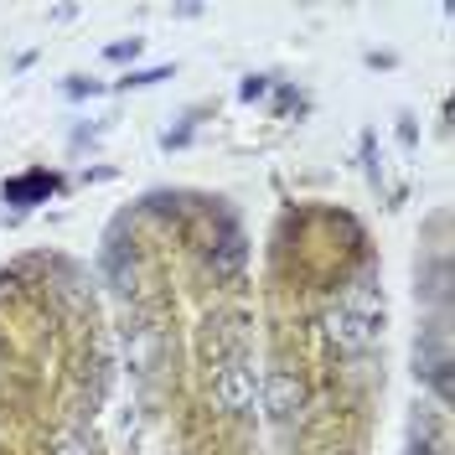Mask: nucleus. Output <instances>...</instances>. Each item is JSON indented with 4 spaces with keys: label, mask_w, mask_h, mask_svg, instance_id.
<instances>
[{
    "label": "nucleus",
    "mask_w": 455,
    "mask_h": 455,
    "mask_svg": "<svg viewBox=\"0 0 455 455\" xmlns=\"http://www.w3.org/2000/svg\"><path fill=\"white\" fill-rule=\"evenodd\" d=\"M57 187V176L47 171H31V176H16V181H5V202H16V207H31L36 197H47Z\"/></svg>",
    "instance_id": "20e7f679"
},
{
    "label": "nucleus",
    "mask_w": 455,
    "mask_h": 455,
    "mask_svg": "<svg viewBox=\"0 0 455 455\" xmlns=\"http://www.w3.org/2000/svg\"><path fill=\"white\" fill-rule=\"evenodd\" d=\"M88 93H99L93 78H73V84H68V99H88Z\"/></svg>",
    "instance_id": "1a4fd4ad"
},
{
    "label": "nucleus",
    "mask_w": 455,
    "mask_h": 455,
    "mask_svg": "<svg viewBox=\"0 0 455 455\" xmlns=\"http://www.w3.org/2000/svg\"><path fill=\"white\" fill-rule=\"evenodd\" d=\"M264 93H269V78H264V73H249V78L238 84V99H243V104H254V99H264Z\"/></svg>",
    "instance_id": "0eeeda50"
},
{
    "label": "nucleus",
    "mask_w": 455,
    "mask_h": 455,
    "mask_svg": "<svg viewBox=\"0 0 455 455\" xmlns=\"http://www.w3.org/2000/svg\"><path fill=\"white\" fill-rule=\"evenodd\" d=\"M104 57H109V62H135V57H140V36H130V42H114V47H104Z\"/></svg>",
    "instance_id": "6e6552de"
},
{
    "label": "nucleus",
    "mask_w": 455,
    "mask_h": 455,
    "mask_svg": "<svg viewBox=\"0 0 455 455\" xmlns=\"http://www.w3.org/2000/svg\"><path fill=\"white\" fill-rule=\"evenodd\" d=\"M52 455H93V445H88L84 429L73 425V429H62V435H57V451Z\"/></svg>",
    "instance_id": "39448f33"
},
{
    "label": "nucleus",
    "mask_w": 455,
    "mask_h": 455,
    "mask_svg": "<svg viewBox=\"0 0 455 455\" xmlns=\"http://www.w3.org/2000/svg\"><path fill=\"white\" fill-rule=\"evenodd\" d=\"M264 409L275 419H295L306 409V378L295 368H269V378H264Z\"/></svg>",
    "instance_id": "7ed1b4c3"
},
{
    "label": "nucleus",
    "mask_w": 455,
    "mask_h": 455,
    "mask_svg": "<svg viewBox=\"0 0 455 455\" xmlns=\"http://www.w3.org/2000/svg\"><path fill=\"white\" fill-rule=\"evenodd\" d=\"M378 337H383V326H372V321H363V315L341 311V306L326 311V341L337 347L341 357H368L372 347H378Z\"/></svg>",
    "instance_id": "f03ea898"
},
{
    "label": "nucleus",
    "mask_w": 455,
    "mask_h": 455,
    "mask_svg": "<svg viewBox=\"0 0 455 455\" xmlns=\"http://www.w3.org/2000/svg\"><path fill=\"white\" fill-rule=\"evenodd\" d=\"M254 394H259V383H254V368L243 357H228L223 368L212 372V403L223 414H249L254 409Z\"/></svg>",
    "instance_id": "f257e3e1"
},
{
    "label": "nucleus",
    "mask_w": 455,
    "mask_h": 455,
    "mask_svg": "<svg viewBox=\"0 0 455 455\" xmlns=\"http://www.w3.org/2000/svg\"><path fill=\"white\" fill-rule=\"evenodd\" d=\"M161 78H171V68H140V73H124L114 88H124V93H130V88H150V84H161Z\"/></svg>",
    "instance_id": "423d86ee"
}]
</instances>
